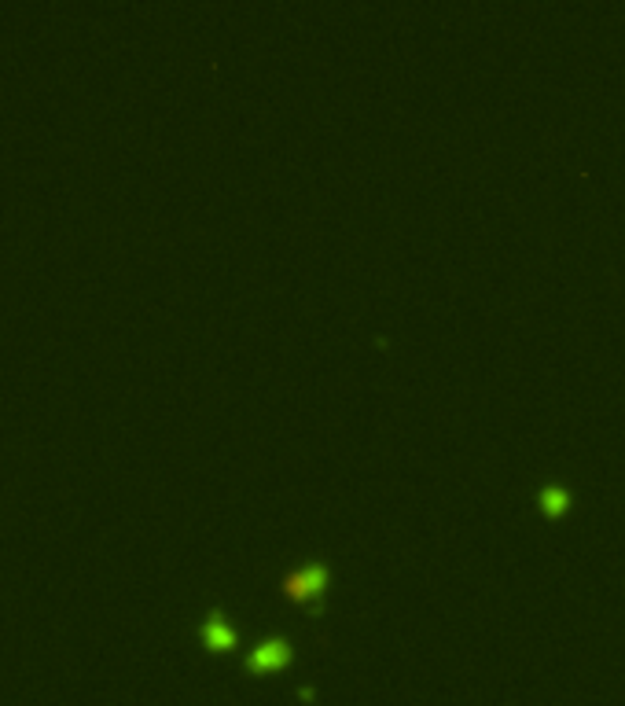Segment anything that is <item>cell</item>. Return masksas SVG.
<instances>
[{"instance_id": "obj_1", "label": "cell", "mask_w": 625, "mask_h": 706, "mask_svg": "<svg viewBox=\"0 0 625 706\" xmlns=\"http://www.w3.org/2000/svg\"><path fill=\"white\" fill-rule=\"evenodd\" d=\"M328 585H331V567H328V559H320V556H309L306 563H298V567H291L284 574L287 600H295V604L302 607H313V611L324 607Z\"/></svg>"}, {"instance_id": "obj_2", "label": "cell", "mask_w": 625, "mask_h": 706, "mask_svg": "<svg viewBox=\"0 0 625 706\" xmlns=\"http://www.w3.org/2000/svg\"><path fill=\"white\" fill-rule=\"evenodd\" d=\"M291 655H295V648H291V637L287 633H269V637H262L254 648L247 651V659H243V666L254 673H269V670H280V666H287L291 662Z\"/></svg>"}, {"instance_id": "obj_3", "label": "cell", "mask_w": 625, "mask_h": 706, "mask_svg": "<svg viewBox=\"0 0 625 706\" xmlns=\"http://www.w3.org/2000/svg\"><path fill=\"white\" fill-rule=\"evenodd\" d=\"M199 637H203L206 648H214V651H232L239 644L236 626L228 622L221 607H210V611H206L203 626H199Z\"/></svg>"}, {"instance_id": "obj_4", "label": "cell", "mask_w": 625, "mask_h": 706, "mask_svg": "<svg viewBox=\"0 0 625 706\" xmlns=\"http://www.w3.org/2000/svg\"><path fill=\"white\" fill-rule=\"evenodd\" d=\"M534 504L548 515V519H559V515L570 512V504H574V490H570L567 482L552 479V482H545V486H537Z\"/></svg>"}]
</instances>
